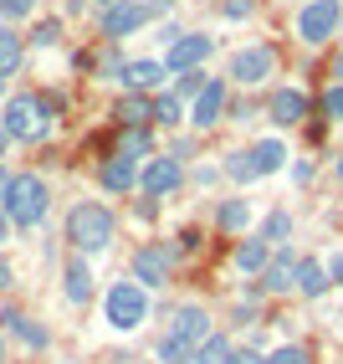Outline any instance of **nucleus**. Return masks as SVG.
Instances as JSON below:
<instances>
[{"mask_svg":"<svg viewBox=\"0 0 343 364\" xmlns=\"http://www.w3.org/2000/svg\"><path fill=\"white\" fill-rule=\"evenodd\" d=\"M113 231H118L113 210L97 205V200H77V205L67 210V241H72L82 257H87V252H108V247H113Z\"/></svg>","mask_w":343,"mask_h":364,"instance_id":"f257e3e1","label":"nucleus"},{"mask_svg":"<svg viewBox=\"0 0 343 364\" xmlns=\"http://www.w3.org/2000/svg\"><path fill=\"white\" fill-rule=\"evenodd\" d=\"M46 205H52V190H46L41 175H11V190H6L11 226H41L46 221Z\"/></svg>","mask_w":343,"mask_h":364,"instance_id":"f03ea898","label":"nucleus"},{"mask_svg":"<svg viewBox=\"0 0 343 364\" xmlns=\"http://www.w3.org/2000/svg\"><path fill=\"white\" fill-rule=\"evenodd\" d=\"M0 124H6L11 139H21V144H41L52 134V108H46L36 92H16L6 103V113H0Z\"/></svg>","mask_w":343,"mask_h":364,"instance_id":"7ed1b4c3","label":"nucleus"},{"mask_svg":"<svg viewBox=\"0 0 343 364\" xmlns=\"http://www.w3.org/2000/svg\"><path fill=\"white\" fill-rule=\"evenodd\" d=\"M143 318H149V287L143 282H113L108 287V323L118 328V333H129V328H138Z\"/></svg>","mask_w":343,"mask_h":364,"instance_id":"20e7f679","label":"nucleus"},{"mask_svg":"<svg viewBox=\"0 0 343 364\" xmlns=\"http://www.w3.org/2000/svg\"><path fill=\"white\" fill-rule=\"evenodd\" d=\"M338 21H343L338 0H307V6L298 11V36L307 46H323L328 36H338Z\"/></svg>","mask_w":343,"mask_h":364,"instance_id":"39448f33","label":"nucleus"},{"mask_svg":"<svg viewBox=\"0 0 343 364\" xmlns=\"http://www.w3.org/2000/svg\"><path fill=\"white\" fill-rule=\"evenodd\" d=\"M169 272H175V247H164V241H149V247L134 252V282L143 287H164Z\"/></svg>","mask_w":343,"mask_h":364,"instance_id":"423d86ee","label":"nucleus"},{"mask_svg":"<svg viewBox=\"0 0 343 364\" xmlns=\"http://www.w3.org/2000/svg\"><path fill=\"white\" fill-rule=\"evenodd\" d=\"M272 72H277V52H272V46H241V52L231 57V77L241 87H261Z\"/></svg>","mask_w":343,"mask_h":364,"instance_id":"0eeeda50","label":"nucleus"},{"mask_svg":"<svg viewBox=\"0 0 343 364\" xmlns=\"http://www.w3.org/2000/svg\"><path fill=\"white\" fill-rule=\"evenodd\" d=\"M210 52H215V41H210V36H200V31H185L180 41H169L164 67L175 72V77H180V72H200V62H205Z\"/></svg>","mask_w":343,"mask_h":364,"instance_id":"6e6552de","label":"nucleus"},{"mask_svg":"<svg viewBox=\"0 0 343 364\" xmlns=\"http://www.w3.org/2000/svg\"><path fill=\"white\" fill-rule=\"evenodd\" d=\"M169 338H180V344L200 349L205 338H210V313H205L200 303H185V308H175V313H169Z\"/></svg>","mask_w":343,"mask_h":364,"instance_id":"1a4fd4ad","label":"nucleus"},{"mask_svg":"<svg viewBox=\"0 0 343 364\" xmlns=\"http://www.w3.org/2000/svg\"><path fill=\"white\" fill-rule=\"evenodd\" d=\"M180 180H185V169H180L175 154L149 159V164H143V175H138V185H143V196H149V200H164L169 190H180Z\"/></svg>","mask_w":343,"mask_h":364,"instance_id":"9d476101","label":"nucleus"},{"mask_svg":"<svg viewBox=\"0 0 343 364\" xmlns=\"http://www.w3.org/2000/svg\"><path fill=\"white\" fill-rule=\"evenodd\" d=\"M143 21H149V6H138V0H113V6L103 11V36H129V31H138Z\"/></svg>","mask_w":343,"mask_h":364,"instance_id":"9b49d317","label":"nucleus"},{"mask_svg":"<svg viewBox=\"0 0 343 364\" xmlns=\"http://www.w3.org/2000/svg\"><path fill=\"white\" fill-rule=\"evenodd\" d=\"M266 118L282 124V129H298L303 118H307V98H303L298 87H277L272 98H266Z\"/></svg>","mask_w":343,"mask_h":364,"instance_id":"f8f14e48","label":"nucleus"},{"mask_svg":"<svg viewBox=\"0 0 343 364\" xmlns=\"http://www.w3.org/2000/svg\"><path fill=\"white\" fill-rule=\"evenodd\" d=\"M298 252H277L272 262H266V272H261V287H266V293H298Z\"/></svg>","mask_w":343,"mask_h":364,"instance_id":"ddd939ff","label":"nucleus"},{"mask_svg":"<svg viewBox=\"0 0 343 364\" xmlns=\"http://www.w3.org/2000/svg\"><path fill=\"white\" fill-rule=\"evenodd\" d=\"M220 118H226V82H205V92L195 98V108H190V124L195 129H215Z\"/></svg>","mask_w":343,"mask_h":364,"instance_id":"4468645a","label":"nucleus"},{"mask_svg":"<svg viewBox=\"0 0 343 364\" xmlns=\"http://www.w3.org/2000/svg\"><path fill=\"white\" fill-rule=\"evenodd\" d=\"M328 287H333V267H323L317 257H303L298 262V293L303 298H323Z\"/></svg>","mask_w":343,"mask_h":364,"instance_id":"2eb2a0df","label":"nucleus"},{"mask_svg":"<svg viewBox=\"0 0 343 364\" xmlns=\"http://www.w3.org/2000/svg\"><path fill=\"white\" fill-rule=\"evenodd\" d=\"M0 323H6V328H11V333H16L26 349H46V344H52V333H46L36 318H26V313H16V308H6V313H0Z\"/></svg>","mask_w":343,"mask_h":364,"instance_id":"dca6fc26","label":"nucleus"},{"mask_svg":"<svg viewBox=\"0 0 343 364\" xmlns=\"http://www.w3.org/2000/svg\"><path fill=\"white\" fill-rule=\"evenodd\" d=\"M97 180H103V190H113V196H129V190L138 185V169H134V159L113 154L103 169H97Z\"/></svg>","mask_w":343,"mask_h":364,"instance_id":"f3484780","label":"nucleus"},{"mask_svg":"<svg viewBox=\"0 0 343 364\" xmlns=\"http://www.w3.org/2000/svg\"><path fill=\"white\" fill-rule=\"evenodd\" d=\"M164 72H169L164 62H149V57H143V62H129L118 82H124L129 92H149V87H159V82H164Z\"/></svg>","mask_w":343,"mask_h":364,"instance_id":"a211bd4d","label":"nucleus"},{"mask_svg":"<svg viewBox=\"0 0 343 364\" xmlns=\"http://www.w3.org/2000/svg\"><path fill=\"white\" fill-rule=\"evenodd\" d=\"M92 298V272H87V262H82V252L67 262V303H87Z\"/></svg>","mask_w":343,"mask_h":364,"instance_id":"6ab92c4d","label":"nucleus"},{"mask_svg":"<svg viewBox=\"0 0 343 364\" xmlns=\"http://www.w3.org/2000/svg\"><path fill=\"white\" fill-rule=\"evenodd\" d=\"M266 262H272V252H266V241L261 236H251V241H241V247H236V267H241V272H266Z\"/></svg>","mask_w":343,"mask_h":364,"instance_id":"aec40b11","label":"nucleus"},{"mask_svg":"<svg viewBox=\"0 0 343 364\" xmlns=\"http://www.w3.org/2000/svg\"><path fill=\"white\" fill-rule=\"evenodd\" d=\"M21 57H26V41H21L11 26H0V77H16Z\"/></svg>","mask_w":343,"mask_h":364,"instance_id":"412c9836","label":"nucleus"},{"mask_svg":"<svg viewBox=\"0 0 343 364\" xmlns=\"http://www.w3.org/2000/svg\"><path fill=\"white\" fill-rule=\"evenodd\" d=\"M190 364H236V349H231V338L226 333H210L200 349H195Z\"/></svg>","mask_w":343,"mask_h":364,"instance_id":"4be33fe9","label":"nucleus"},{"mask_svg":"<svg viewBox=\"0 0 343 364\" xmlns=\"http://www.w3.org/2000/svg\"><path fill=\"white\" fill-rule=\"evenodd\" d=\"M246 221H251V205H246V200H220V205H215V226H220V231H241Z\"/></svg>","mask_w":343,"mask_h":364,"instance_id":"5701e85b","label":"nucleus"},{"mask_svg":"<svg viewBox=\"0 0 343 364\" xmlns=\"http://www.w3.org/2000/svg\"><path fill=\"white\" fill-rule=\"evenodd\" d=\"M256 236L266 241V247H282V241H292V215H287V210H272V215H266V226H261Z\"/></svg>","mask_w":343,"mask_h":364,"instance_id":"b1692460","label":"nucleus"},{"mask_svg":"<svg viewBox=\"0 0 343 364\" xmlns=\"http://www.w3.org/2000/svg\"><path fill=\"white\" fill-rule=\"evenodd\" d=\"M118 118H124L129 129H143V124H154V103H149V98H138V92H134V98H124Z\"/></svg>","mask_w":343,"mask_h":364,"instance_id":"393cba45","label":"nucleus"},{"mask_svg":"<svg viewBox=\"0 0 343 364\" xmlns=\"http://www.w3.org/2000/svg\"><path fill=\"white\" fill-rule=\"evenodd\" d=\"M226 175H231V180H241V185H246V180H256V175H261L256 149H236V154L226 159Z\"/></svg>","mask_w":343,"mask_h":364,"instance_id":"a878e982","label":"nucleus"},{"mask_svg":"<svg viewBox=\"0 0 343 364\" xmlns=\"http://www.w3.org/2000/svg\"><path fill=\"white\" fill-rule=\"evenodd\" d=\"M154 124H185V103L175 92H159L154 98Z\"/></svg>","mask_w":343,"mask_h":364,"instance_id":"bb28decb","label":"nucleus"},{"mask_svg":"<svg viewBox=\"0 0 343 364\" xmlns=\"http://www.w3.org/2000/svg\"><path fill=\"white\" fill-rule=\"evenodd\" d=\"M118 154H124V159H143V154H149V129H129L124 139H118Z\"/></svg>","mask_w":343,"mask_h":364,"instance_id":"cd10ccee","label":"nucleus"},{"mask_svg":"<svg viewBox=\"0 0 343 364\" xmlns=\"http://www.w3.org/2000/svg\"><path fill=\"white\" fill-rule=\"evenodd\" d=\"M282 159H287V149L277 139H261L256 144V164H261V175H272V169H282Z\"/></svg>","mask_w":343,"mask_h":364,"instance_id":"c85d7f7f","label":"nucleus"},{"mask_svg":"<svg viewBox=\"0 0 343 364\" xmlns=\"http://www.w3.org/2000/svg\"><path fill=\"white\" fill-rule=\"evenodd\" d=\"M159 359H164V364H190V359H195V349L164 333V338H159Z\"/></svg>","mask_w":343,"mask_h":364,"instance_id":"c756f323","label":"nucleus"},{"mask_svg":"<svg viewBox=\"0 0 343 364\" xmlns=\"http://www.w3.org/2000/svg\"><path fill=\"white\" fill-rule=\"evenodd\" d=\"M220 16H226V21H251L256 0H220Z\"/></svg>","mask_w":343,"mask_h":364,"instance_id":"7c9ffc66","label":"nucleus"},{"mask_svg":"<svg viewBox=\"0 0 343 364\" xmlns=\"http://www.w3.org/2000/svg\"><path fill=\"white\" fill-rule=\"evenodd\" d=\"M323 118H343V82L323 87Z\"/></svg>","mask_w":343,"mask_h":364,"instance_id":"2f4dec72","label":"nucleus"},{"mask_svg":"<svg viewBox=\"0 0 343 364\" xmlns=\"http://www.w3.org/2000/svg\"><path fill=\"white\" fill-rule=\"evenodd\" d=\"M266 364H307V349H303V344H282Z\"/></svg>","mask_w":343,"mask_h":364,"instance_id":"473e14b6","label":"nucleus"},{"mask_svg":"<svg viewBox=\"0 0 343 364\" xmlns=\"http://www.w3.org/2000/svg\"><path fill=\"white\" fill-rule=\"evenodd\" d=\"M31 11H36V0H0V16H6V21H21Z\"/></svg>","mask_w":343,"mask_h":364,"instance_id":"72a5a7b5","label":"nucleus"},{"mask_svg":"<svg viewBox=\"0 0 343 364\" xmlns=\"http://www.w3.org/2000/svg\"><path fill=\"white\" fill-rule=\"evenodd\" d=\"M205 82H210L205 72H180V82H175V87H180V92H195V98H200V92H205Z\"/></svg>","mask_w":343,"mask_h":364,"instance_id":"f704fd0d","label":"nucleus"},{"mask_svg":"<svg viewBox=\"0 0 343 364\" xmlns=\"http://www.w3.org/2000/svg\"><path fill=\"white\" fill-rule=\"evenodd\" d=\"M31 41H36V46H57V41H62V26H57V21H41Z\"/></svg>","mask_w":343,"mask_h":364,"instance_id":"c9c22d12","label":"nucleus"},{"mask_svg":"<svg viewBox=\"0 0 343 364\" xmlns=\"http://www.w3.org/2000/svg\"><path fill=\"white\" fill-rule=\"evenodd\" d=\"M6 287H11V262L0 257V293H6Z\"/></svg>","mask_w":343,"mask_h":364,"instance_id":"e433bc0d","label":"nucleus"},{"mask_svg":"<svg viewBox=\"0 0 343 364\" xmlns=\"http://www.w3.org/2000/svg\"><path fill=\"white\" fill-rule=\"evenodd\" d=\"M6 190H11V175H6V164H0V205H6Z\"/></svg>","mask_w":343,"mask_h":364,"instance_id":"4c0bfd02","label":"nucleus"},{"mask_svg":"<svg viewBox=\"0 0 343 364\" xmlns=\"http://www.w3.org/2000/svg\"><path fill=\"white\" fill-rule=\"evenodd\" d=\"M11 236V215H6V205H0V241Z\"/></svg>","mask_w":343,"mask_h":364,"instance_id":"58836bf2","label":"nucleus"},{"mask_svg":"<svg viewBox=\"0 0 343 364\" xmlns=\"http://www.w3.org/2000/svg\"><path fill=\"white\" fill-rule=\"evenodd\" d=\"M236 364H266L261 354H236Z\"/></svg>","mask_w":343,"mask_h":364,"instance_id":"ea45409f","label":"nucleus"},{"mask_svg":"<svg viewBox=\"0 0 343 364\" xmlns=\"http://www.w3.org/2000/svg\"><path fill=\"white\" fill-rule=\"evenodd\" d=\"M333 82H343V52H338V62H333Z\"/></svg>","mask_w":343,"mask_h":364,"instance_id":"a19ab883","label":"nucleus"},{"mask_svg":"<svg viewBox=\"0 0 343 364\" xmlns=\"http://www.w3.org/2000/svg\"><path fill=\"white\" fill-rule=\"evenodd\" d=\"M6 144H11V129H6V124H0V154H6Z\"/></svg>","mask_w":343,"mask_h":364,"instance_id":"79ce46f5","label":"nucleus"},{"mask_svg":"<svg viewBox=\"0 0 343 364\" xmlns=\"http://www.w3.org/2000/svg\"><path fill=\"white\" fill-rule=\"evenodd\" d=\"M333 282H338V287H343V262H333Z\"/></svg>","mask_w":343,"mask_h":364,"instance_id":"37998d69","label":"nucleus"},{"mask_svg":"<svg viewBox=\"0 0 343 364\" xmlns=\"http://www.w3.org/2000/svg\"><path fill=\"white\" fill-rule=\"evenodd\" d=\"M338 185H343V159H338Z\"/></svg>","mask_w":343,"mask_h":364,"instance_id":"c03bdc74","label":"nucleus"},{"mask_svg":"<svg viewBox=\"0 0 343 364\" xmlns=\"http://www.w3.org/2000/svg\"><path fill=\"white\" fill-rule=\"evenodd\" d=\"M97 6H103V11H108V6H113V0H97Z\"/></svg>","mask_w":343,"mask_h":364,"instance_id":"a18cd8bd","label":"nucleus"},{"mask_svg":"<svg viewBox=\"0 0 343 364\" xmlns=\"http://www.w3.org/2000/svg\"><path fill=\"white\" fill-rule=\"evenodd\" d=\"M159 6H175V0H159Z\"/></svg>","mask_w":343,"mask_h":364,"instance_id":"49530a36","label":"nucleus"},{"mask_svg":"<svg viewBox=\"0 0 343 364\" xmlns=\"http://www.w3.org/2000/svg\"><path fill=\"white\" fill-rule=\"evenodd\" d=\"M0 82H6V77H0Z\"/></svg>","mask_w":343,"mask_h":364,"instance_id":"de8ad7c7","label":"nucleus"},{"mask_svg":"<svg viewBox=\"0 0 343 364\" xmlns=\"http://www.w3.org/2000/svg\"><path fill=\"white\" fill-rule=\"evenodd\" d=\"M0 364H6V359H0Z\"/></svg>","mask_w":343,"mask_h":364,"instance_id":"09e8293b","label":"nucleus"}]
</instances>
